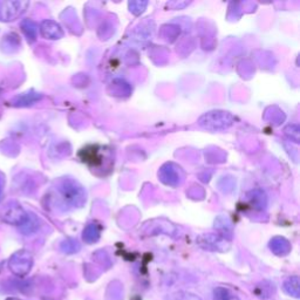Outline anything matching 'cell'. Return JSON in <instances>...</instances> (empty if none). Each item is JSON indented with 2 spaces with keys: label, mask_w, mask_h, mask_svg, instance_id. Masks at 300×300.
<instances>
[{
  "label": "cell",
  "mask_w": 300,
  "mask_h": 300,
  "mask_svg": "<svg viewBox=\"0 0 300 300\" xmlns=\"http://www.w3.org/2000/svg\"><path fill=\"white\" fill-rule=\"evenodd\" d=\"M60 196L66 204L74 208H81L87 201V193L83 187L72 178H65L57 188Z\"/></svg>",
  "instance_id": "cell-1"
},
{
  "label": "cell",
  "mask_w": 300,
  "mask_h": 300,
  "mask_svg": "<svg viewBox=\"0 0 300 300\" xmlns=\"http://www.w3.org/2000/svg\"><path fill=\"white\" fill-rule=\"evenodd\" d=\"M236 117L231 113L224 110H211L203 114L198 120V124L202 128L217 132L230 128L236 122Z\"/></svg>",
  "instance_id": "cell-2"
},
{
  "label": "cell",
  "mask_w": 300,
  "mask_h": 300,
  "mask_svg": "<svg viewBox=\"0 0 300 300\" xmlns=\"http://www.w3.org/2000/svg\"><path fill=\"white\" fill-rule=\"evenodd\" d=\"M33 265L32 254L28 251H19L12 256L10 260V269L14 274L24 277L29 272Z\"/></svg>",
  "instance_id": "cell-3"
},
{
  "label": "cell",
  "mask_w": 300,
  "mask_h": 300,
  "mask_svg": "<svg viewBox=\"0 0 300 300\" xmlns=\"http://www.w3.org/2000/svg\"><path fill=\"white\" fill-rule=\"evenodd\" d=\"M1 218L5 223L12 224V225L23 226L27 220H28L29 215L21 208L20 204L18 203H10L6 207V209L2 211Z\"/></svg>",
  "instance_id": "cell-4"
},
{
  "label": "cell",
  "mask_w": 300,
  "mask_h": 300,
  "mask_svg": "<svg viewBox=\"0 0 300 300\" xmlns=\"http://www.w3.org/2000/svg\"><path fill=\"white\" fill-rule=\"evenodd\" d=\"M197 244L199 246L209 251H218V252H224L230 247L229 242L225 238L216 235H202L197 238Z\"/></svg>",
  "instance_id": "cell-5"
},
{
  "label": "cell",
  "mask_w": 300,
  "mask_h": 300,
  "mask_svg": "<svg viewBox=\"0 0 300 300\" xmlns=\"http://www.w3.org/2000/svg\"><path fill=\"white\" fill-rule=\"evenodd\" d=\"M27 2L4 1L0 2V20L11 21L16 19L25 11Z\"/></svg>",
  "instance_id": "cell-6"
},
{
  "label": "cell",
  "mask_w": 300,
  "mask_h": 300,
  "mask_svg": "<svg viewBox=\"0 0 300 300\" xmlns=\"http://www.w3.org/2000/svg\"><path fill=\"white\" fill-rule=\"evenodd\" d=\"M40 32L44 38L53 39V40L62 38L63 35L61 26L53 20L42 21V24L40 25Z\"/></svg>",
  "instance_id": "cell-7"
},
{
  "label": "cell",
  "mask_w": 300,
  "mask_h": 300,
  "mask_svg": "<svg viewBox=\"0 0 300 300\" xmlns=\"http://www.w3.org/2000/svg\"><path fill=\"white\" fill-rule=\"evenodd\" d=\"M270 248L277 256H286L291 251V244L283 237H275L270 242Z\"/></svg>",
  "instance_id": "cell-8"
},
{
  "label": "cell",
  "mask_w": 300,
  "mask_h": 300,
  "mask_svg": "<svg viewBox=\"0 0 300 300\" xmlns=\"http://www.w3.org/2000/svg\"><path fill=\"white\" fill-rule=\"evenodd\" d=\"M283 289L289 296L295 297V298H299V296H300L299 278L297 277V275H293V277H289L286 280L284 281Z\"/></svg>",
  "instance_id": "cell-9"
},
{
  "label": "cell",
  "mask_w": 300,
  "mask_h": 300,
  "mask_svg": "<svg viewBox=\"0 0 300 300\" xmlns=\"http://www.w3.org/2000/svg\"><path fill=\"white\" fill-rule=\"evenodd\" d=\"M82 237H83V241L88 244L98 242L100 238L99 226L96 225V224H89V225H87L86 229L83 230Z\"/></svg>",
  "instance_id": "cell-10"
},
{
  "label": "cell",
  "mask_w": 300,
  "mask_h": 300,
  "mask_svg": "<svg viewBox=\"0 0 300 300\" xmlns=\"http://www.w3.org/2000/svg\"><path fill=\"white\" fill-rule=\"evenodd\" d=\"M169 180L166 181L165 184H170V186H176L177 181H178V174L176 168H172V165H165L163 166L162 170H161V178H162V181H164L165 178H168Z\"/></svg>",
  "instance_id": "cell-11"
},
{
  "label": "cell",
  "mask_w": 300,
  "mask_h": 300,
  "mask_svg": "<svg viewBox=\"0 0 300 300\" xmlns=\"http://www.w3.org/2000/svg\"><path fill=\"white\" fill-rule=\"evenodd\" d=\"M42 98L40 94L38 93H25L21 94V95L18 96L14 101V105L19 106V107H23V106H29L34 102L39 101Z\"/></svg>",
  "instance_id": "cell-12"
},
{
  "label": "cell",
  "mask_w": 300,
  "mask_h": 300,
  "mask_svg": "<svg viewBox=\"0 0 300 300\" xmlns=\"http://www.w3.org/2000/svg\"><path fill=\"white\" fill-rule=\"evenodd\" d=\"M21 27H23V32L25 33L27 40L29 42L35 41L36 31H38L35 23H33V21L29 19H25L23 23H21Z\"/></svg>",
  "instance_id": "cell-13"
},
{
  "label": "cell",
  "mask_w": 300,
  "mask_h": 300,
  "mask_svg": "<svg viewBox=\"0 0 300 300\" xmlns=\"http://www.w3.org/2000/svg\"><path fill=\"white\" fill-rule=\"evenodd\" d=\"M214 300H241L237 295L225 287H217L214 291Z\"/></svg>",
  "instance_id": "cell-14"
},
{
  "label": "cell",
  "mask_w": 300,
  "mask_h": 300,
  "mask_svg": "<svg viewBox=\"0 0 300 300\" xmlns=\"http://www.w3.org/2000/svg\"><path fill=\"white\" fill-rule=\"evenodd\" d=\"M251 203L254 205L256 208L263 209L266 205V196L265 193L262 191V190H254V191H251Z\"/></svg>",
  "instance_id": "cell-15"
},
{
  "label": "cell",
  "mask_w": 300,
  "mask_h": 300,
  "mask_svg": "<svg viewBox=\"0 0 300 300\" xmlns=\"http://www.w3.org/2000/svg\"><path fill=\"white\" fill-rule=\"evenodd\" d=\"M61 250L66 253H75L80 250V244L74 239H67L61 244Z\"/></svg>",
  "instance_id": "cell-16"
},
{
  "label": "cell",
  "mask_w": 300,
  "mask_h": 300,
  "mask_svg": "<svg viewBox=\"0 0 300 300\" xmlns=\"http://www.w3.org/2000/svg\"><path fill=\"white\" fill-rule=\"evenodd\" d=\"M285 134L295 142L299 141V128L297 124H292V126L286 127V128H285Z\"/></svg>",
  "instance_id": "cell-17"
},
{
  "label": "cell",
  "mask_w": 300,
  "mask_h": 300,
  "mask_svg": "<svg viewBox=\"0 0 300 300\" xmlns=\"http://www.w3.org/2000/svg\"><path fill=\"white\" fill-rule=\"evenodd\" d=\"M1 191H2V176L0 175V195H1Z\"/></svg>",
  "instance_id": "cell-18"
}]
</instances>
